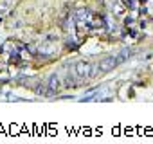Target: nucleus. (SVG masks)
Instances as JSON below:
<instances>
[{
	"label": "nucleus",
	"mask_w": 153,
	"mask_h": 144,
	"mask_svg": "<svg viewBox=\"0 0 153 144\" xmlns=\"http://www.w3.org/2000/svg\"><path fill=\"white\" fill-rule=\"evenodd\" d=\"M76 76L78 78H88L92 74V65L88 61H79V63H76Z\"/></svg>",
	"instance_id": "f03ea898"
},
{
	"label": "nucleus",
	"mask_w": 153,
	"mask_h": 144,
	"mask_svg": "<svg viewBox=\"0 0 153 144\" xmlns=\"http://www.w3.org/2000/svg\"><path fill=\"white\" fill-rule=\"evenodd\" d=\"M119 58H115V56H110V58H105V59H101L99 61V65H97V70H101V72H108V70H114L117 65H119Z\"/></svg>",
	"instance_id": "f257e3e1"
}]
</instances>
